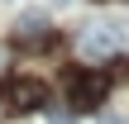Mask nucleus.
<instances>
[{"instance_id": "8", "label": "nucleus", "mask_w": 129, "mask_h": 124, "mask_svg": "<svg viewBox=\"0 0 129 124\" xmlns=\"http://www.w3.org/2000/svg\"><path fill=\"white\" fill-rule=\"evenodd\" d=\"M48 5H67V0H48Z\"/></svg>"}, {"instance_id": "2", "label": "nucleus", "mask_w": 129, "mask_h": 124, "mask_svg": "<svg viewBox=\"0 0 129 124\" xmlns=\"http://www.w3.org/2000/svg\"><path fill=\"white\" fill-rule=\"evenodd\" d=\"M120 43H124V29H120V24H86L81 38H77V48H81L86 57H105V53H115Z\"/></svg>"}, {"instance_id": "3", "label": "nucleus", "mask_w": 129, "mask_h": 124, "mask_svg": "<svg viewBox=\"0 0 129 124\" xmlns=\"http://www.w3.org/2000/svg\"><path fill=\"white\" fill-rule=\"evenodd\" d=\"M5 100H10V110H43L48 105V86L34 81V76H19V81L5 86Z\"/></svg>"}, {"instance_id": "1", "label": "nucleus", "mask_w": 129, "mask_h": 124, "mask_svg": "<svg viewBox=\"0 0 129 124\" xmlns=\"http://www.w3.org/2000/svg\"><path fill=\"white\" fill-rule=\"evenodd\" d=\"M105 86H110L105 72H86V67H77V72L67 76V100H72V110H96V105L105 100Z\"/></svg>"}, {"instance_id": "5", "label": "nucleus", "mask_w": 129, "mask_h": 124, "mask_svg": "<svg viewBox=\"0 0 129 124\" xmlns=\"http://www.w3.org/2000/svg\"><path fill=\"white\" fill-rule=\"evenodd\" d=\"M48 110V124H77V110H57V105H43Z\"/></svg>"}, {"instance_id": "4", "label": "nucleus", "mask_w": 129, "mask_h": 124, "mask_svg": "<svg viewBox=\"0 0 129 124\" xmlns=\"http://www.w3.org/2000/svg\"><path fill=\"white\" fill-rule=\"evenodd\" d=\"M14 43H19V48H53L57 38H53V29L43 24V14H24V19L14 24Z\"/></svg>"}, {"instance_id": "7", "label": "nucleus", "mask_w": 129, "mask_h": 124, "mask_svg": "<svg viewBox=\"0 0 129 124\" xmlns=\"http://www.w3.org/2000/svg\"><path fill=\"white\" fill-rule=\"evenodd\" d=\"M101 124H129V115H120V110H115V115H101Z\"/></svg>"}, {"instance_id": "9", "label": "nucleus", "mask_w": 129, "mask_h": 124, "mask_svg": "<svg viewBox=\"0 0 129 124\" xmlns=\"http://www.w3.org/2000/svg\"><path fill=\"white\" fill-rule=\"evenodd\" d=\"M105 5H110V0H105Z\"/></svg>"}, {"instance_id": "6", "label": "nucleus", "mask_w": 129, "mask_h": 124, "mask_svg": "<svg viewBox=\"0 0 129 124\" xmlns=\"http://www.w3.org/2000/svg\"><path fill=\"white\" fill-rule=\"evenodd\" d=\"M105 76H115V81L129 76V57H110V72H105Z\"/></svg>"}]
</instances>
